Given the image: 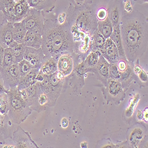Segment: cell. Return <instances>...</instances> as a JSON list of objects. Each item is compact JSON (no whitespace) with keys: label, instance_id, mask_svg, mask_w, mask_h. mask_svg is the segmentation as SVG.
Returning <instances> with one entry per match:
<instances>
[{"label":"cell","instance_id":"1","mask_svg":"<svg viewBox=\"0 0 148 148\" xmlns=\"http://www.w3.org/2000/svg\"><path fill=\"white\" fill-rule=\"evenodd\" d=\"M120 29L125 57L133 65L147 51V18L138 11L124 13L120 22Z\"/></svg>","mask_w":148,"mask_h":148},{"label":"cell","instance_id":"2","mask_svg":"<svg viewBox=\"0 0 148 148\" xmlns=\"http://www.w3.org/2000/svg\"><path fill=\"white\" fill-rule=\"evenodd\" d=\"M77 43L74 40L69 24H60L55 19L45 21L42 49L45 56L58 58L66 52H77Z\"/></svg>","mask_w":148,"mask_h":148},{"label":"cell","instance_id":"3","mask_svg":"<svg viewBox=\"0 0 148 148\" xmlns=\"http://www.w3.org/2000/svg\"><path fill=\"white\" fill-rule=\"evenodd\" d=\"M96 11L92 4L82 7H75L70 4L66 13V21L71 30H77L92 36L97 29L98 22Z\"/></svg>","mask_w":148,"mask_h":148},{"label":"cell","instance_id":"4","mask_svg":"<svg viewBox=\"0 0 148 148\" xmlns=\"http://www.w3.org/2000/svg\"><path fill=\"white\" fill-rule=\"evenodd\" d=\"M7 93L9 98V110L7 114L16 125H19L26 120L33 110L22 98L17 87L11 88Z\"/></svg>","mask_w":148,"mask_h":148},{"label":"cell","instance_id":"5","mask_svg":"<svg viewBox=\"0 0 148 148\" xmlns=\"http://www.w3.org/2000/svg\"><path fill=\"white\" fill-rule=\"evenodd\" d=\"M65 78L59 71L52 75H44L42 81H37L41 90L47 95L49 99L48 107H54L59 97L65 86Z\"/></svg>","mask_w":148,"mask_h":148},{"label":"cell","instance_id":"6","mask_svg":"<svg viewBox=\"0 0 148 148\" xmlns=\"http://www.w3.org/2000/svg\"><path fill=\"white\" fill-rule=\"evenodd\" d=\"M102 90L104 99L108 102L114 103L116 105L120 104L126 97L125 90L121 83L118 80L109 78Z\"/></svg>","mask_w":148,"mask_h":148},{"label":"cell","instance_id":"7","mask_svg":"<svg viewBox=\"0 0 148 148\" xmlns=\"http://www.w3.org/2000/svg\"><path fill=\"white\" fill-rule=\"evenodd\" d=\"M45 21L43 11L30 8L29 13L21 21L27 30L42 34Z\"/></svg>","mask_w":148,"mask_h":148},{"label":"cell","instance_id":"8","mask_svg":"<svg viewBox=\"0 0 148 148\" xmlns=\"http://www.w3.org/2000/svg\"><path fill=\"white\" fill-rule=\"evenodd\" d=\"M75 52H66L61 54L57 58L58 71L65 77H69L75 68L76 64Z\"/></svg>","mask_w":148,"mask_h":148},{"label":"cell","instance_id":"9","mask_svg":"<svg viewBox=\"0 0 148 148\" xmlns=\"http://www.w3.org/2000/svg\"><path fill=\"white\" fill-rule=\"evenodd\" d=\"M0 73L3 78L4 87L7 90L17 87L21 77L18 63H15L5 68H1Z\"/></svg>","mask_w":148,"mask_h":148},{"label":"cell","instance_id":"10","mask_svg":"<svg viewBox=\"0 0 148 148\" xmlns=\"http://www.w3.org/2000/svg\"><path fill=\"white\" fill-rule=\"evenodd\" d=\"M22 98L33 111L38 112V99L41 92L38 82L28 88L20 90Z\"/></svg>","mask_w":148,"mask_h":148},{"label":"cell","instance_id":"11","mask_svg":"<svg viewBox=\"0 0 148 148\" xmlns=\"http://www.w3.org/2000/svg\"><path fill=\"white\" fill-rule=\"evenodd\" d=\"M11 139L13 142L14 147H38V145L32 139L29 133L24 131L19 125L14 131Z\"/></svg>","mask_w":148,"mask_h":148},{"label":"cell","instance_id":"12","mask_svg":"<svg viewBox=\"0 0 148 148\" xmlns=\"http://www.w3.org/2000/svg\"><path fill=\"white\" fill-rule=\"evenodd\" d=\"M146 127L139 123L129 128L127 134L128 145L132 147H139L146 136Z\"/></svg>","mask_w":148,"mask_h":148},{"label":"cell","instance_id":"13","mask_svg":"<svg viewBox=\"0 0 148 148\" xmlns=\"http://www.w3.org/2000/svg\"><path fill=\"white\" fill-rule=\"evenodd\" d=\"M17 126L10 119L7 114L0 113V145L5 144L11 138Z\"/></svg>","mask_w":148,"mask_h":148},{"label":"cell","instance_id":"14","mask_svg":"<svg viewBox=\"0 0 148 148\" xmlns=\"http://www.w3.org/2000/svg\"><path fill=\"white\" fill-rule=\"evenodd\" d=\"M13 23L4 18L0 23V45L4 49L10 47L14 42L13 39Z\"/></svg>","mask_w":148,"mask_h":148},{"label":"cell","instance_id":"15","mask_svg":"<svg viewBox=\"0 0 148 148\" xmlns=\"http://www.w3.org/2000/svg\"><path fill=\"white\" fill-rule=\"evenodd\" d=\"M107 17L112 22L113 27L120 24L122 16L124 13L123 3L119 0H112L108 4Z\"/></svg>","mask_w":148,"mask_h":148},{"label":"cell","instance_id":"16","mask_svg":"<svg viewBox=\"0 0 148 148\" xmlns=\"http://www.w3.org/2000/svg\"><path fill=\"white\" fill-rule=\"evenodd\" d=\"M100 53L109 64L116 63L120 59L118 49L110 38L106 40Z\"/></svg>","mask_w":148,"mask_h":148},{"label":"cell","instance_id":"17","mask_svg":"<svg viewBox=\"0 0 148 148\" xmlns=\"http://www.w3.org/2000/svg\"><path fill=\"white\" fill-rule=\"evenodd\" d=\"M44 57L45 55L42 47L35 49L26 46L24 59L28 61L33 69H40Z\"/></svg>","mask_w":148,"mask_h":148},{"label":"cell","instance_id":"18","mask_svg":"<svg viewBox=\"0 0 148 148\" xmlns=\"http://www.w3.org/2000/svg\"><path fill=\"white\" fill-rule=\"evenodd\" d=\"M109 65L110 64L105 58L102 55H100L93 72L96 78L101 82L103 87L106 85L109 79Z\"/></svg>","mask_w":148,"mask_h":148},{"label":"cell","instance_id":"19","mask_svg":"<svg viewBox=\"0 0 148 148\" xmlns=\"http://www.w3.org/2000/svg\"><path fill=\"white\" fill-rule=\"evenodd\" d=\"M30 9V7L27 0H19L16 2L13 11V23L21 21L26 17Z\"/></svg>","mask_w":148,"mask_h":148},{"label":"cell","instance_id":"20","mask_svg":"<svg viewBox=\"0 0 148 148\" xmlns=\"http://www.w3.org/2000/svg\"><path fill=\"white\" fill-rule=\"evenodd\" d=\"M39 71L43 75L47 76L55 73L58 71L57 59L52 56L45 55Z\"/></svg>","mask_w":148,"mask_h":148},{"label":"cell","instance_id":"21","mask_svg":"<svg viewBox=\"0 0 148 148\" xmlns=\"http://www.w3.org/2000/svg\"><path fill=\"white\" fill-rule=\"evenodd\" d=\"M23 43L27 47L39 49L42 45V34L34 31L27 30Z\"/></svg>","mask_w":148,"mask_h":148},{"label":"cell","instance_id":"22","mask_svg":"<svg viewBox=\"0 0 148 148\" xmlns=\"http://www.w3.org/2000/svg\"><path fill=\"white\" fill-rule=\"evenodd\" d=\"M30 7L41 11L51 12L55 7L56 0H27Z\"/></svg>","mask_w":148,"mask_h":148},{"label":"cell","instance_id":"23","mask_svg":"<svg viewBox=\"0 0 148 148\" xmlns=\"http://www.w3.org/2000/svg\"><path fill=\"white\" fill-rule=\"evenodd\" d=\"M40 69H33L26 75L21 77L17 88L19 90L28 88L37 82V77L39 73Z\"/></svg>","mask_w":148,"mask_h":148},{"label":"cell","instance_id":"24","mask_svg":"<svg viewBox=\"0 0 148 148\" xmlns=\"http://www.w3.org/2000/svg\"><path fill=\"white\" fill-rule=\"evenodd\" d=\"M15 4L14 0H0V11L3 13L4 18L12 23Z\"/></svg>","mask_w":148,"mask_h":148},{"label":"cell","instance_id":"25","mask_svg":"<svg viewBox=\"0 0 148 148\" xmlns=\"http://www.w3.org/2000/svg\"><path fill=\"white\" fill-rule=\"evenodd\" d=\"M100 52L91 51L84 60V67L86 73L88 72L93 73L94 69L97 64L100 56Z\"/></svg>","mask_w":148,"mask_h":148},{"label":"cell","instance_id":"26","mask_svg":"<svg viewBox=\"0 0 148 148\" xmlns=\"http://www.w3.org/2000/svg\"><path fill=\"white\" fill-rule=\"evenodd\" d=\"M110 38L112 39V40L114 43V44L117 46L119 50V53L120 58H126L124 52V49H123V46L122 39L120 29V24L113 27V31L112 34H111Z\"/></svg>","mask_w":148,"mask_h":148},{"label":"cell","instance_id":"27","mask_svg":"<svg viewBox=\"0 0 148 148\" xmlns=\"http://www.w3.org/2000/svg\"><path fill=\"white\" fill-rule=\"evenodd\" d=\"M27 30L22 21L13 23V39L18 43H23Z\"/></svg>","mask_w":148,"mask_h":148},{"label":"cell","instance_id":"28","mask_svg":"<svg viewBox=\"0 0 148 148\" xmlns=\"http://www.w3.org/2000/svg\"><path fill=\"white\" fill-rule=\"evenodd\" d=\"M97 29L103 36L104 38L107 39L110 38L111 34L113 33V26L110 19L107 17L104 20L98 21Z\"/></svg>","mask_w":148,"mask_h":148},{"label":"cell","instance_id":"29","mask_svg":"<svg viewBox=\"0 0 148 148\" xmlns=\"http://www.w3.org/2000/svg\"><path fill=\"white\" fill-rule=\"evenodd\" d=\"M106 40L103 36L97 29L91 36V51L100 52Z\"/></svg>","mask_w":148,"mask_h":148},{"label":"cell","instance_id":"30","mask_svg":"<svg viewBox=\"0 0 148 148\" xmlns=\"http://www.w3.org/2000/svg\"><path fill=\"white\" fill-rule=\"evenodd\" d=\"M10 47L13 52L16 63H19L20 61L24 59V53L26 46L23 43H18L14 41Z\"/></svg>","mask_w":148,"mask_h":148},{"label":"cell","instance_id":"31","mask_svg":"<svg viewBox=\"0 0 148 148\" xmlns=\"http://www.w3.org/2000/svg\"><path fill=\"white\" fill-rule=\"evenodd\" d=\"M16 63L15 58L10 47L4 49L1 68H5Z\"/></svg>","mask_w":148,"mask_h":148},{"label":"cell","instance_id":"32","mask_svg":"<svg viewBox=\"0 0 148 148\" xmlns=\"http://www.w3.org/2000/svg\"><path fill=\"white\" fill-rule=\"evenodd\" d=\"M139 61V60H138ZM138 62V61H137ZM137 62L133 64V70L135 75H136L140 81L142 83H146L147 82V73L143 70Z\"/></svg>","mask_w":148,"mask_h":148},{"label":"cell","instance_id":"33","mask_svg":"<svg viewBox=\"0 0 148 148\" xmlns=\"http://www.w3.org/2000/svg\"><path fill=\"white\" fill-rule=\"evenodd\" d=\"M9 110V98L7 92L0 94V113L7 114Z\"/></svg>","mask_w":148,"mask_h":148},{"label":"cell","instance_id":"34","mask_svg":"<svg viewBox=\"0 0 148 148\" xmlns=\"http://www.w3.org/2000/svg\"><path fill=\"white\" fill-rule=\"evenodd\" d=\"M18 65L20 77L26 75V74L31 71L32 69H33L30 64L25 59H23L20 61L19 63H18Z\"/></svg>","mask_w":148,"mask_h":148},{"label":"cell","instance_id":"35","mask_svg":"<svg viewBox=\"0 0 148 148\" xmlns=\"http://www.w3.org/2000/svg\"><path fill=\"white\" fill-rule=\"evenodd\" d=\"M108 70H109V78L118 80L120 81L121 79V74L117 68V64L116 63L110 64Z\"/></svg>","mask_w":148,"mask_h":148},{"label":"cell","instance_id":"36","mask_svg":"<svg viewBox=\"0 0 148 148\" xmlns=\"http://www.w3.org/2000/svg\"><path fill=\"white\" fill-rule=\"evenodd\" d=\"M70 4L75 7H82L91 5L93 3V0H69Z\"/></svg>","mask_w":148,"mask_h":148},{"label":"cell","instance_id":"37","mask_svg":"<svg viewBox=\"0 0 148 148\" xmlns=\"http://www.w3.org/2000/svg\"><path fill=\"white\" fill-rule=\"evenodd\" d=\"M108 16L107 10L104 7L100 8L96 11V17L98 21L104 20Z\"/></svg>","mask_w":148,"mask_h":148},{"label":"cell","instance_id":"38","mask_svg":"<svg viewBox=\"0 0 148 148\" xmlns=\"http://www.w3.org/2000/svg\"><path fill=\"white\" fill-rule=\"evenodd\" d=\"M7 91L4 87V80L2 77V75L1 73H0V94L7 92Z\"/></svg>","mask_w":148,"mask_h":148},{"label":"cell","instance_id":"39","mask_svg":"<svg viewBox=\"0 0 148 148\" xmlns=\"http://www.w3.org/2000/svg\"><path fill=\"white\" fill-rule=\"evenodd\" d=\"M57 21L60 24H63L66 21V13H64L60 14L57 19Z\"/></svg>","mask_w":148,"mask_h":148},{"label":"cell","instance_id":"40","mask_svg":"<svg viewBox=\"0 0 148 148\" xmlns=\"http://www.w3.org/2000/svg\"><path fill=\"white\" fill-rule=\"evenodd\" d=\"M4 51V48L0 45V69L1 68V66H2V61H3Z\"/></svg>","mask_w":148,"mask_h":148},{"label":"cell","instance_id":"41","mask_svg":"<svg viewBox=\"0 0 148 148\" xmlns=\"http://www.w3.org/2000/svg\"><path fill=\"white\" fill-rule=\"evenodd\" d=\"M61 125L64 128H66L68 126V121L66 118H64L61 121Z\"/></svg>","mask_w":148,"mask_h":148},{"label":"cell","instance_id":"42","mask_svg":"<svg viewBox=\"0 0 148 148\" xmlns=\"http://www.w3.org/2000/svg\"><path fill=\"white\" fill-rule=\"evenodd\" d=\"M133 1L136 3H137L140 4L146 3H147V2H148V0H133Z\"/></svg>","mask_w":148,"mask_h":148},{"label":"cell","instance_id":"43","mask_svg":"<svg viewBox=\"0 0 148 148\" xmlns=\"http://www.w3.org/2000/svg\"><path fill=\"white\" fill-rule=\"evenodd\" d=\"M119 1H121L122 3H123V2H125V1H127V0H119Z\"/></svg>","mask_w":148,"mask_h":148}]
</instances>
